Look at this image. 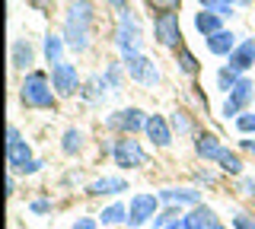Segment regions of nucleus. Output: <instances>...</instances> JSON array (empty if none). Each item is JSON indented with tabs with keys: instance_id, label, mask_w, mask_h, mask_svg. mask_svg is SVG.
<instances>
[{
	"instance_id": "f257e3e1",
	"label": "nucleus",
	"mask_w": 255,
	"mask_h": 229,
	"mask_svg": "<svg viewBox=\"0 0 255 229\" xmlns=\"http://www.w3.org/2000/svg\"><path fill=\"white\" fill-rule=\"evenodd\" d=\"M93 22H96L93 3L90 0H74L67 10V19H64V42L74 51H86L93 38Z\"/></svg>"
},
{
	"instance_id": "f03ea898",
	"label": "nucleus",
	"mask_w": 255,
	"mask_h": 229,
	"mask_svg": "<svg viewBox=\"0 0 255 229\" xmlns=\"http://www.w3.org/2000/svg\"><path fill=\"white\" fill-rule=\"evenodd\" d=\"M19 99L26 108H54V92H51V83H48L45 74H29L22 80V89H19Z\"/></svg>"
},
{
	"instance_id": "7ed1b4c3",
	"label": "nucleus",
	"mask_w": 255,
	"mask_h": 229,
	"mask_svg": "<svg viewBox=\"0 0 255 229\" xmlns=\"http://www.w3.org/2000/svg\"><path fill=\"white\" fill-rule=\"evenodd\" d=\"M115 45L122 48V54H131L140 48V26L134 19V13L128 10H118V26H115Z\"/></svg>"
},
{
	"instance_id": "20e7f679",
	"label": "nucleus",
	"mask_w": 255,
	"mask_h": 229,
	"mask_svg": "<svg viewBox=\"0 0 255 229\" xmlns=\"http://www.w3.org/2000/svg\"><path fill=\"white\" fill-rule=\"evenodd\" d=\"M125 70L131 74V80H137L140 86H156L159 83V70L153 67V61H147L140 51L125 54Z\"/></svg>"
},
{
	"instance_id": "39448f33",
	"label": "nucleus",
	"mask_w": 255,
	"mask_h": 229,
	"mask_svg": "<svg viewBox=\"0 0 255 229\" xmlns=\"http://www.w3.org/2000/svg\"><path fill=\"white\" fill-rule=\"evenodd\" d=\"M153 29H156V42L159 45H166V48L182 45V26H179V16H175V13H159Z\"/></svg>"
},
{
	"instance_id": "423d86ee",
	"label": "nucleus",
	"mask_w": 255,
	"mask_h": 229,
	"mask_svg": "<svg viewBox=\"0 0 255 229\" xmlns=\"http://www.w3.org/2000/svg\"><path fill=\"white\" fill-rule=\"evenodd\" d=\"M156 207H159V197H153V194H137L131 201V210H128V226H131V229L143 226L150 217H156Z\"/></svg>"
},
{
	"instance_id": "0eeeda50",
	"label": "nucleus",
	"mask_w": 255,
	"mask_h": 229,
	"mask_svg": "<svg viewBox=\"0 0 255 229\" xmlns=\"http://www.w3.org/2000/svg\"><path fill=\"white\" fill-rule=\"evenodd\" d=\"M112 153H115V162L122 165V169H137V165L147 162V153H143L140 144H137V140H131V137L118 140Z\"/></svg>"
},
{
	"instance_id": "6e6552de",
	"label": "nucleus",
	"mask_w": 255,
	"mask_h": 229,
	"mask_svg": "<svg viewBox=\"0 0 255 229\" xmlns=\"http://www.w3.org/2000/svg\"><path fill=\"white\" fill-rule=\"evenodd\" d=\"M252 89H255L252 80H246V76H243V80H239L233 89H230L227 102H223V118H236L239 112H243V108L252 102Z\"/></svg>"
},
{
	"instance_id": "1a4fd4ad",
	"label": "nucleus",
	"mask_w": 255,
	"mask_h": 229,
	"mask_svg": "<svg viewBox=\"0 0 255 229\" xmlns=\"http://www.w3.org/2000/svg\"><path fill=\"white\" fill-rule=\"evenodd\" d=\"M51 86L58 89V96H74L80 89V76H77V67L74 64H54L51 70Z\"/></svg>"
},
{
	"instance_id": "9d476101",
	"label": "nucleus",
	"mask_w": 255,
	"mask_h": 229,
	"mask_svg": "<svg viewBox=\"0 0 255 229\" xmlns=\"http://www.w3.org/2000/svg\"><path fill=\"white\" fill-rule=\"evenodd\" d=\"M109 128H118V131H125V134H134V131L147 128V118H143L140 108H125V112H115V115L109 118Z\"/></svg>"
},
{
	"instance_id": "9b49d317",
	"label": "nucleus",
	"mask_w": 255,
	"mask_h": 229,
	"mask_svg": "<svg viewBox=\"0 0 255 229\" xmlns=\"http://www.w3.org/2000/svg\"><path fill=\"white\" fill-rule=\"evenodd\" d=\"M252 64H255V38H246L243 45H236V48H233L227 67H233V70H239V74H243V70L252 67Z\"/></svg>"
},
{
	"instance_id": "f8f14e48",
	"label": "nucleus",
	"mask_w": 255,
	"mask_h": 229,
	"mask_svg": "<svg viewBox=\"0 0 255 229\" xmlns=\"http://www.w3.org/2000/svg\"><path fill=\"white\" fill-rule=\"evenodd\" d=\"M143 131H147V137L153 140L156 147H169L172 144V131H169V124H166V118H159V115H150Z\"/></svg>"
},
{
	"instance_id": "ddd939ff",
	"label": "nucleus",
	"mask_w": 255,
	"mask_h": 229,
	"mask_svg": "<svg viewBox=\"0 0 255 229\" xmlns=\"http://www.w3.org/2000/svg\"><path fill=\"white\" fill-rule=\"evenodd\" d=\"M32 162V150L26 140H19V144H10L6 147V165L16 172H26V165Z\"/></svg>"
},
{
	"instance_id": "4468645a",
	"label": "nucleus",
	"mask_w": 255,
	"mask_h": 229,
	"mask_svg": "<svg viewBox=\"0 0 255 229\" xmlns=\"http://www.w3.org/2000/svg\"><path fill=\"white\" fill-rule=\"evenodd\" d=\"M207 48H211V54H233L236 48V35L233 32H227V29H220V32H214V35H207Z\"/></svg>"
},
{
	"instance_id": "2eb2a0df",
	"label": "nucleus",
	"mask_w": 255,
	"mask_h": 229,
	"mask_svg": "<svg viewBox=\"0 0 255 229\" xmlns=\"http://www.w3.org/2000/svg\"><path fill=\"white\" fill-rule=\"evenodd\" d=\"M118 191H128V181L115 175H102L90 185V194H118Z\"/></svg>"
},
{
	"instance_id": "dca6fc26",
	"label": "nucleus",
	"mask_w": 255,
	"mask_h": 229,
	"mask_svg": "<svg viewBox=\"0 0 255 229\" xmlns=\"http://www.w3.org/2000/svg\"><path fill=\"white\" fill-rule=\"evenodd\" d=\"M159 201H166V204H191V207H198V191H191V188H182V191H175V188H166V191H159Z\"/></svg>"
},
{
	"instance_id": "f3484780",
	"label": "nucleus",
	"mask_w": 255,
	"mask_h": 229,
	"mask_svg": "<svg viewBox=\"0 0 255 229\" xmlns=\"http://www.w3.org/2000/svg\"><path fill=\"white\" fill-rule=\"evenodd\" d=\"M195 150H198V156H201V159H220V153H223L220 140L214 137V134H201V137H198V144H195Z\"/></svg>"
},
{
	"instance_id": "a211bd4d",
	"label": "nucleus",
	"mask_w": 255,
	"mask_h": 229,
	"mask_svg": "<svg viewBox=\"0 0 255 229\" xmlns=\"http://www.w3.org/2000/svg\"><path fill=\"white\" fill-rule=\"evenodd\" d=\"M211 217H214V213H211V207H201V204H198V207L191 210L185 220H182V226H185V229H207V226L214 223Z\"/></svg>"
},
{
	"instance_id": "6ab92c4d",
	"label": "nucleus",
	"mask_w": 255,
	"mask_h": 229,
	"mask_svg": "<svg viewBox=\"0 0 255 229\" xmlns=\"http://www.w3.org/2000/svg\"><path fill=\"white\" fill-rule=\"evenodd\" d=\"M195 26H198V32L214 35V32H220V16L214 10H204V13H198V16H195Z\"/></svg>"
},
{
	"instance_id": "aec40b11",
	"label": "nucleus",
	"mask_w": 255,
	"mask_h": 229,
	"mask_svg": "<svg viewBox=\"0 0 255 229\" xmlns=\"http://www.w3.org/2000/svg\"><path fill=\"white\" fill-rule=\"evenodd\" d=\"M61 54H64V38L61 35H48L45 38V58H48V64H61Z\"/></svg>"
},
{
	"instance_id": "412c9836",
	"label": "nucleus",
	"mask_w": 255,
	"mask_h": 229,
	"mask_svg": "<svg viewBox=\"0 0 255 229\" xmlns=\"http://www.w3.org/2000/svg\"><path fill=\"white\" fill-rule=\"evenodd\" d=\"M32 64V45L29 42H16L13 45V67H29Z\"/></svg>"
},
{
	"instance_id": "4be33fe9",
	"label": "nucleus",
	"mask_w": 255,
	"mask_h": 229,
	"mask_svg": "<svg viewBox=\"0 0 255 229\" xmlns=\"http://www.w3.org/2000/svg\"><path fill=\"white\" fill-rule=\"evenodd\" d=\"M80 147H83V134H80L77 128L64 131V144H61L64 153H67V156H74V153H80Z\"/></svg>"
},
{
	"instance_id": "5701e85b",
	"label": "nucleus",
	"mask_w": 255,
	"mask_h": 229,
	"mask_svg": "<svg viewBox=\"0 0 255 229\" xmlns=\"http://www.w3.org/2000/svg\"><path fill=\"white\" fill-rule=\"evenodd\" d=\"M217 162H220V169H223V172H230V175H239V172H243V159H239L236 153H230V150H223Z\"/></svg>"
},
{
	"instance_id": "b1692460",
	"label": "nucleus",
	"mask_w": 255,
	"mask_h": 229,
	"mask_svg": "<svg viewBox=\"0 0 255 229\" xmlns=\"http://www.w3.org/2000/svg\"><path fill=\"white\" fill-rule=\"evenodd\" d=\"M122 220H128V210L122 207V204H112V207L102 210V223L106 226H115V223H122Z\"/></svg>"
},
{
	"instance_id": "393cba45",
	"label": "nucleus",
	"mask_w": 255,
	"mask_h": 229,
	"mask_svg": "<svg viewBox=\"0 0 255 229\" xmlns=\"http://www.w3.org/2000/svg\"><path fill=\"white\" fill-rule=\"evenodd\" d=\"M239 80H243V76H239V70H233V67H223L220 70V74H217V83H220V89H233V86L239 83Z\"/></svg>"
},
{
	"instance_id": "a878e982",
	"label": "nucleus",
	"mask_w": 255,
	"mask_h": 229,
	"mask_svg": "<svg viewBox=\"0 0 255 229\" xmlns=\"http://www.w3.org/2000/svg\"><path fill=\"white\" fill-rule=\"evenodd\" d=\"M179 67L185 70V74H198V61H195V54H191L188 48H182V45H179Z\"/></svg>"
},
{
	"instance_id": "bb28decb",
	"label": "nucleus",
	"mask_w": 255,
	"mask_h": 229,
	"mask_svg": "<svg viewBox=\"0 0 255 229\" xmlns=\"http://www.w3.org/2000/svg\"><path fill=\"white\" fill-rule=\"evenodd\" d=\"M204 10H214L220 19H223V16H233V3H230V0H214L211 6H204Z\"/></svg>"
},
{
	"instance_id": "cd10ccee",
	"label": "nucleus",
	"mask_w": 255,
	"mask_h": 229,
	"mask_svg": "<svg viewBox=\"0 0 255 229\" xmlns=\"http://www.w3.org/2000/svg\"><path fill=\"white\" fill-rule=\"evenodd\" d=\"M236 128L243 131V134H252V131H255V112H249V115H239V118H236Z\"/></svg>"
},
{
	"instance_id": "c85d7f7f",
	"label": "nucleus",
	"mask_w": 255,
	"mask_h": 229,
	"mask_svg": "<svg viewBox=\"0 0 255 229\" xmlns=\"http://www.w3.org/2000/svg\"><path fill=\"white\" fill-rule=\"evenodd\" d=\"M179 3L182 0H150V6L159 13H172V10H179Z\"/></svg>"
},
{
	"instance_id": "c756f323",
	"label": "nucleus",
	"mask_w": 255,
	"mask_h": 229,
	"mask_svg": "<svg viewBox=\"0 0 255 229\" xmlns=\"http://www.w3.org/2000/svg\"><path fill=\"white\" fill-rule=\"evenodd\" d=\"M172 128L179 131V134H185V131H191V121L185 118V112H175L172 115Z\"/></svg>"
},
{
	"instance_id": "7c9ffc66",
	"label": "nucleus",
	"mask_w": 255,
	"mask_h": 229,
	"mask_svg": "<svg viewBox=\"0 0 255 229\" xmlns=\"http://www.w3.org/2000/svg\"><path fill=\"white\" fill-rule=\"evenodd\" d=\"M233 226L236 229H255V220L249 217V213H236V217H233Z\"/></svg>"
},
{
	"instance_id": "2f4dec72",
	"label": "nucleus",
	"mask_w": 255,
	"mask_h": 229,
	"mask_svg": "<svg viewBox=\"0 0 255 229\" xmlns=\"http://www.w3.org/2000/svg\"><path fill=\"white\" fill-rule=\"evenodd\" d=\"M106 83H112V86L122 83V70H118V64H112V67L106 70Z\"/></svg>"
},
{
	"instance_id": "473e14b6",
	"label": "nucleus",
	"mask_w": 255,
	"mask_h": 229,
	"mask_svg": "<svg viewBox=\"0 0 255 229\" xmlns=\"http://www.w3.org/2000/svg\"><path fill=\"white\" fill-rule=\"evenodd\" d=\"M239 191H243V194H255V178H239Z\"/></svg>"
},
{
	"instance_id": "72a5a7b5",
	"label": "nucleus",
	"mask_w": 255,
	"mask_h": 229,
	"mask_svg": "<svg viewBox=\"0 0 255 229\" xmlns=\"http://www.w3.org/2000/svg\"><path fill=\"white\" fill-rule=\"evenodd\" d=\"M74 229H96V220L83 217V220H77V223H74Z\"/></svg>"
},
{
	"instance_id": "f704fd0d",
	"label": "nucleus",
	"mask_w": 255,
	"mask_h": 229,
	"mask_svg": "<svg viewBox=\"0 0 255 229\" xmlns=\"http://www.w3.org/2000/svg\"><path fill=\"white\" fill-rule=\"evenodd\" d=\"M19 131H16V128H10V131H6V147H10V144H19Z\"/></svg>"
},
{
	"instance_id": "c9c22d12",
	"label": "nucleus",
	"mask_w": 255,
	"mask_h": 229,
	"mask_svg": "<svg viewBox=\"0 0 255 229\" xmlns=\"http://www.w3.org/2000/svg\"><path fill=\"white\" fill-rule=\"evenodd\" d=\"M32 210H35V213H45V210H51V204H48V201H35V204H32Z\"/></svg>"
},
{
	"instance_id": "e433bc0d",
	"label": "nucleus",
	"mask_w": 255,
	"mask_h": 229,
	"mask_svg": "<svg viewBox=\"0 0 255 229\" xmlns=\"http://www.w3.org/2000/svg\"><path fill=\"white\" fill-rule=\"evenodd\" d=\"M106 3H112L115 10H125V6H128V0H106Z\"/></svg>"
},
{
	"instance_id": "4c0bfd02",
	"label": "nucleus",
	"mask_w": 255,
	"mask_h": 229,
	"mask_svg": "<svg viewBox=\"0 0 255 229\" xmlns=\"http://www.w3.org/2000/svg\"><path fill=\"white\" fill-rule=\"evenodd\" d=\"M163 229H185V226H182V220H172V223H166Z\"/></svg>"
},
{
	"instance_id": "58836bf2",
	"label": "nucleus",
	"mask_w": 255,
	"mask_h": 229,
	"mask_svg": "<svg viewBox=\"0 0 255 229\" xmlns=\"http://www.w3.org/2000/svg\"><path fill=\"white\" fill-rule=\"evenodd\" d=\"M243 147H246V150H252V153H255V140H246Z\"/></svg>"
},
{
	"instance_id": "ea45409f",
	"label": "nucleus",
	"mask_w": 255,
	"mask_h": 229,
	"mask_svg": "<svg viewBox=\"0 0 255 229\" xmlns=\"http://www.w3.org/2000/svg\"><path fill=\"white\" fill-rule=\"evenodd\" d=\"M230 3H236V6H249V0H230Z\"/></svg>"
},
{
	"instance_id": "a19ab883",
	"label": "nucleus",
	"mask_w": 255,
	"mask_h": 229,
	"mask_svg": "<svg viewBox=\"0 0 255 229\" xmlns=\"http://www.w3.org/2000/svg\"><path fill=\"white\" fill-rule=\"evenodd\" d=\"M207 229H223V226H220V223H211V226H207Z\"/></svg>"
},
{
	"instance_id": "79ce46f5",
	"label": "nucleus",
	"mask_w": 255,
	"mask_h": 229,
	"mask_svg": "<svg viewBox=\"0 0 255 229\" xmlns=\"http://www.w3.org/2000/svg\"><path fill=\"white\" fill-rule=\"evenodd\" d=\"M201 3H204V6H211V3H214V0H201Z\"/></svg>"
}]
</instances>
